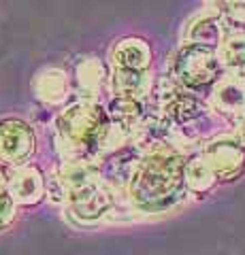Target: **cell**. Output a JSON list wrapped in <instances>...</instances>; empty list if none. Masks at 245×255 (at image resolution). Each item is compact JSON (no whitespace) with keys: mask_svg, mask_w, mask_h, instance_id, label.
Wrapping results in <instances>:
<instances>
[{"mask_svg":"<svg viewBox=\"0 0 245 255\" xmlns=\"http://www.w3.org/2000/svg\"><path fill=\"white\" fill-rule=\"evenodd\" d=\"M177 70L181 81L190 87H205L213 83L220 75V62L216 58L211 47L192 45L186 51H181V58L177 62Z\"/></svg>","mask_w":245,"mask_h":255,"instance_id":"obj_1","label":"cell"},{"mask_svg":"<svg viewBox=\"0 0 245 255\" xmlns=\"http://www.w3.org/2000/svg\"><path fill=\"white\" fill-rule=\"evenodd\" d=\"M245 162L243 151L235 142H220L218 147L209 149V168L218 177H237L241 172V166Z\"/></svg>","mask_w":245,"mask_h":255,"instance_id":"obj_2","label":"cell"}]
</instances>
